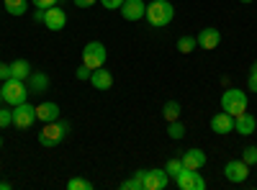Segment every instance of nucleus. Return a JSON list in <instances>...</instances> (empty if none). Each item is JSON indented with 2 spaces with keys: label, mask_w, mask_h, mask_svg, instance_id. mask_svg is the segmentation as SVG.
<instances>
[{
  "label": "nucleus",
  "mask_w": 257,
  "mask_h": 190,
  "mask_svg": "<svg viewBox=\"0 0 257 190\" xmlns=\"http://www.w3.org/2000/svg\"><path fill=\"white\" fill-rule=\"evenodd\" d=\"M196 47H198V39H196V36H190V34L180 36V39H178V44H175V49H178L180 54H190Z\"/></svg>",
  "instance_id": "obj_22"
},
{
  "label": "nucleus",
  "mask_w": 257,
  "mask_h": 190,
  "mask_svg": "<svg viewBox=\"0 0 257 190\" xmlns=\"http://www.w3.org/2000/svg\"><path fill=\"white\" fill-rule=\"evenodd\" d=\"M8 126H13V111L0 105V129H8Z\"/></svg>",
  "instance_id": "obj_27"
},
{
  "label": "nucleus",
  "mask_w": 257,
  "mask_h": 190,
  "mask_svg": "<svg viewBox=\"0 0 257 190\" xmlns=\"http://www.w3.org/2000/svg\"><path fill=\"white\" fill-rule=\"evenodd\" d=\"M183 170H185V167H183V159H180V157H170L167 164H165V172L170 175V180H175Z\"/></svg>",
  "instance_id": "obj_25"
},
{
  "label": "nucleus",
  "mask_w": 257,
  "mask_h": 190,
  "mask_svg": "<svg viewBox=\"0 0 257 190\" xmlns=\"http://www.w3.org/2000/svg\"><path fill=\"white\" fill-rule=\"evenodd\" d=\"M49 75L47 72H31L29 80H26V85H29V93H44L49 88Z\"/></svg>",
  "instance_id": "obj_18"
},
{
  "label": "nucleus",
  "mask_w": 257,
  "mask_h": 190,
  "mask_svg": "<svg viewBox=\"0 0 257 190\" xmlns=\"http://www.w3.org/2000/svg\"><path fill=\"white\" fill-rule=\"evenodd\" d=\"M90 72H93L90 67L80 65V67H77V72H75V77H77V80H90Z\"/></svg>",
  "instance_id": "obj_31"
},
{
  "label": "nucleus",
  "mask_w": 257,
  "mask_h": 190,
  "mask_svg": "<svg viewBox=\"0 0 257 190\" xmlns=\"http://www.w3.org/2000/svg\"><path fill=\"white\" fill-rule=\"evenodd\" d=\"M198 39V47L201 49H216L219 44H221V31L219 29H201V34L196 36Z\"/></svg>",
  "instance_id": "obj_15"
},
{
  "label": "nucleus",
  "mask_w": 257,
  "mask_h": 190,
  "mask_svg": "<svg viewBox=\"0 0 257 190\" xmlns=\"http://www.w3.org/2000/svg\"><path fill=\"white\" fill-rule=\"evenodd\" d=\"M180 113H183V105H180L178 100H167V103L162 105V116H165V121H178Z\"/></svg>",
  "instance_id": "obj_20"
},
{
  "label": "nucleus",
  "mask_w": 257,
  "mask_h": 190,
  "mask_svg": "<svg viewBox=\"0 0 257 190\" xmlns=\"http://www.w3.org/2000/svg\"><path fill=\"white\" fill-rule=\"evenodd\" d=\"M121 16H123V21H142L144 18V11H147V3L144 0H123L121 3Z\"/></svg>",
  "instance_id": "obj_10"
},
{
  "label": "nucleus",
  "mask_w": 257,
  "mask_h": 190,
  "mask_svg": "<svg viewBox=\"0 0 257 190\" xmlns=\"http://www.w3.org/2000/svg\"><path fill=\"white\" fill-rule=\"evenodd\" d=\"M90 85L95 90H111L113 88V75L105 70V67H98V70L90 72Z\"/></svg>",
  "instance_id": "obj_16"
},
{
  "label": "nucleus",
  "mask_w": 257,
  "mask_h": 190,
  "mask_svg": "<svg viewBox=\"0 0 257 190\" xmlns=\"http://www.w3.org/2000/svg\"><path fill=\"white\" fill-rule=\"evenodd\" d=\"M249 72H257V62H254V65H252V70Z\"/></svg>",
  "instance_id": "obj_38"
},
{
  "label": "nucleus",
  "mask_w": 257,
  "mask_h": 190,
  "mask_svg": "<svg viewBox=\"0 0 257 190\" xmlns=\"http://www.w3.org/2000/svg\"><path fill=\"white\" fill-rule=\"evenodd\" d=\"M57 3H59V0H31V6H34V8H44V11L52 8V6H57Z\"/></svg>",
  "instance_id": "obj_29"
},
{
  "label": "nucleus",
  "mask_w": 257,
  "mask_h": 190,
  "mask_svg": "<svg viewBox=\"0 0 257 190\" xmlns=\"http://www.w3.org/2000/svg\"><path fill=\"white\" fill-rule=\"evenodd\" d=\"M93 3H98V0H75V6H77V8H90Z\"/></svg>",
  "instance_id": "obj_35"
},
{
  "label": "nucleus",
  "mask_w": 257,
  "mask_h": 190,
  "mask_svg": "<svg viewBox=\"0 0 257 190\" xmlns=\"http://www.w3.org/2000/svg\"><path fill=\"white\" fill-rule=\"evenodd\" d=\"M247 93L244 90H239V88H229V90H224V95H221V111H226L229 116H234L237 118L239 113H244L247 111Z\"/></svg>",
  "instance_id": "obj_3"
},
{
  "label": "nucleus",
  "mask_w": 257,
  "mask_h": 190,
  "mask_svg": "<svg viewBox=\"0 0 257 190\" xmlns=\"http://www.w3.org/2000/svg\"><path fill=\"white\" fill-rule=\"evenodd\" d=\"M29 75H31L29 59H16V62H11V77H16V80H29Z\"/></svg>",
  "instance_id": "obj_19"
},
{
  "label": "nucleus",
  "mask_w": 257,
  "mask_h": 190,
  "mask_svg": "<svg viewBox=\"0 0 257 190\" xmlns=\"http://www.w3.org/2000/svg\"><path fill=\"white\" fill-rule=\"evenodd\" d=\"M44 13H47L44 8H36L34 11V21H36V24H44Z\"/></svg>",
  "instance_id": "obj_34"
},
{
  "label": "nucleus",
  "mask_w": 257,
  "mask_h": 190,
  "mask_svg": "<svg viewBox=\"0 0 257 190\" xmlns=\"http://www.w3.org/2000/svg\"><path fill=\"white\" fill-rule=\"evenodd\" d=\"M44 26H47L49 31H62L64 26H67V13H64L59 6L47 8V13H44Z\"/></svg>",
  "instance_id": "obj_11"
},
{
  "label": "nucleus",
  "mask_w": 257,
  "mask_h": 190,
  "mask_svg": "<svg viewBox=\"0 0 257 190\" xmlns=\"http://www.w3.org/2000/svg\"><path fill=\"white\" fill-rule=\"evenodd\" d=\"M183 167H188V170H201V167H206V152L203 149H185L183 152Z\"/></svg>",
  "instance_id": "obj_14"
},
{
  "label": "nucleus",
  "mask_w": 257,
  "mask_h": 190,
  "mask_svg": "<svg viewBox=\"0 0 257 190\" xmlns=\"http://www.w3.org/2000/svg\"><path fill=\"white\" fill-rule=\"evenodd\" d=\"M211 131L219 134V136L231 134L234 131V116H229L226 111H219L216 116H211Z\"/></svg>",
  "instance_id": "obj_12"
},
{
  "label": "nucleus",
  "mask_w": 257,
  "mask_h": 190,
  "mask_svg": "<svg viewBox=\"0 0 257 190\" xmlns=\"http://www.w3.org/2000/svg\"><path fill=\"white\" fill-rule=\"evenodd\" d=\"M239 3H247L249 6V3H254V0H239Z\"/></svg>",
  "instance_id": "obj_39"
},
{
  "label": "nucleus",
  "mask_w": 257,
  "mask_h": 190,
  "mask_svg": "<svg viewBox=\"0 0 257 190\" xmlns=\"http://www.w3.org/2000/svg\"><path fill=\"white\" fill-rule=\"evenodd\" d=\"M144 18H147V24L152 29H165V26L173 24L175 8H173L170 0H152V3L147 6V11H144Z\"/></svg>",
  "instance_id": "obj_1"
},
{
  "label": "nucleus",
  "mask_w": 257,
  "mask_h": 190,
  "mask_svg": "<svg viewBox=\"0 0 257 190\" xmlns=\"http://www.w3.org/2000/svg\"><path fill=\"white\" fill-rule=\"evenodd\" d=\"M3 100H6V105L26 103V100H29V85H26V80L8 77V80L3 82Z\"/></svg>",
  "instance_id": "obj_5"
},
{
  "label": "nucleus",
  "mask_w": 257,
  "mask_h": 190,
  "mask_svg": "<svg viewBox=\"0 0 257 190\" xmlns=\"http://www.w3.org/2000/svg\"><path fill=\"white\" fill-rule=\"evenodd\" d=\"M242 159L252 167V164H257V146H244L242 149Z\"/></svg>",
  "instance_id": "obj_28"
},
{
  "label": "nucleus",
  "mask_w": 257,
  "mask_h": 190,
  "mask_svg": "<svg viewBox=\"0 0 257 190\" xmlns=\"http://www.w3.org/2000/svg\"><path fill=\"white\" fill-rule=\"evenodd\" d=\"M105 62H108V49H105L103 41H88L82 49V65L98 70V67H105Z\"/></svg>",
  "instance_id": "obj_4"
},
{
  "label": "nucleus",
  "mask_w": 257,
  "mask_h": 190,
  "mask_svg": "<svg viewBox=\"0 0 257 190\" xmlns=\"http://www.w3.org/2000/svg\"><path fill=\"white\" fill-rule=\"evenodd\" d=\"M0 190H11V182L8 180H0Z\"/></svg>",
  "instance_id": "obj_36"
},
{
  "label": "nucleus",
  "mask_w": 257,
  "mask_h": 190,
  "mask_svg": "<svg viewBox=\"0 0 257 190\" xmlns=\"http://www.w3.org/2000/svg\"><path fill=\"white\" fill-rule=\"evenodd\" d=\"M175 185H178L180 190H206L203 175H201L198 170H188V167L175 177Z\"/></svg>",
  "instance_id": "obj_8"
},
{
  "label": "nucleus",
  "mask_w": 257,
  "mask_h": 190,
  "mask_svg": "<svg viewBox=\"0 0 257 190\" xmlns=\"http://www.w3.org/2000/svg\"><path fill=\"white\" fill-rule=\"evenodd\" d=\"M170 187V175L165 170H144V190H165Z\"/></svg>",
  "instance_id": "obj_9"
},
{
  "label": "nucleus",
  "mask_w": 257,
  "mask_h": 190,
  "mask_svg": "<svg viewBox=\"0 0 257 190\" xmlns=\"http://www.w3.org/2000/svg\"><path fill=\"white\" fill-rule=\"evenodd\" d=\"M167 136L170 139H175V141H180L183 136H185V123L178 118V121H167Z\"/></svg>",
  "instance_id": "obj_24"
},
{
  "label": "nucleus",
  "mask_w": 257,
  "mask_h": 190,
  "mask_svg": "<svg viewBox=\"0 0 257 190\" xmlns=\"http://www.w3.org/2000/svg\"><path fill=\"white\" fill-rule=\"evenodd\" d=\"M6 100H3V85H0V105H3Z\"/></svg>",
  "instance_id": "obj_37"
},
{
  "label": "nucleus",
  "mask_w": 257,
  "mask_h": 190,
  "mask_svg": "<svg viewBox=\"0 0 257 190\" xmlns=\"http://www.w3.org/2000/svg\"><path fill=\"white\" fill-rule=\"evenodd\" d=\"M0 149H3V139H0Z\"/></svg>",
  "instance_id": "obj_40"
},
{
  "label": "nucleus",
  "mask_w": 257,
  "mask_h": 190,
  "mask_svg": "<svg viewBox=\"0 0 257 190\" xmlns=\"http://www.w3.org/2000/svg\"><path fill=\"white\" fill-rule=\"evenodd\" d=\"M254 129H257V118L252 116V113H239L237 118H234V131L237 134H242V136H249V134H254Z\"/></svg>",
  "instance_id": "obj_17"
},
{
  "label": "nucleus",
  "mask_w": 257,
  "mask_h": 190,
  "mask_svg": "<svg viewBox=\"0 0 257 190\" xmlns=\"http://www.w3.org/2000/svg\"><path fill=\"white\" fill-rule=\"evenodd\" d=\"M247 90L257 93V72H249V77H247Z\"/></svg>",
  "instance_id": "obj_33"
},
{
  "label": "nucleus",
  "mask_w": 257,
  "mask_h": 190,
  "mask_svg": "<svg viewBox=\"0 0 257 190\" xmlns=\"http://www.w3.org/2000/svg\"><path fill=\"white\" fill-rule=\"evenodd\" d=\"M59 113H62V108H59V103H54V100H44L41 105H36V121H41V123L57 121Z\"/></svg>",
  "instance_id": "obj_13"
},
{
  "label": "nucleus",
  "mask_w": 257,
  "mask_h": 190,
  "mask_svg": "<svg viewBox=\"0 0 257 190\" xmlns=\"http://www.w3.org/2000/svg\"><path fill=\"white\" fill-rule=\"evenodd\" d=\"M11 77V65H6V62H0V82H6Z\"/></svg>",
  "instance_id": "obj_32"
},
{
  "label": "nucleus",
  "mask_w": 257,
  "mask_h": 190,
  "mask_svg": "<svg viewBox=\"0 0 257 190\" xmlns=\"http://www.w3.org/2000/svg\"><path fill=\"white\" fill-rule=\"evenodd\" d=\"M67 190H93V182L82 180V177H70L67 180Z\"/></svg>",
  "instance_id": "obj_26"
},
{
  "label": "nucleus",
  "mask_w": 257,
  "mask_h": 190,
  "mask_svg": "<svg viewBox=\"0 0 257 190\" xmlns=\"http://www.w3.org/2000/svg\"><path fill=\"white\" fill-rule=\"evenodd\" d=\"M34 121H36V105H31L29 100L13 105V126L16 129H31Z\"/></svg>",
  "instance_id": "obj_6"
},
{
  "label": "nucleus",
  "mask_w": 257,
  "mask_h": 190,
  "mask_svg": "<svg viewBox=\"0 0 257 190\" xmlns=\"http://www.w3.org/2000/svg\"><path fill=\"white\" fill-rule=\"evenodd\" d=\"M3 3H6V11L11 16H26L31 0H3Z\"/></svg>",
  "instance_id": "obj_21"
},
{
  "label": "nucleus",
  "mask_w": 257,
  "mask_h": 190,
  "mask_svg": "<svg viewBox=\"0 0 257 190\" xmlns=\"http://www.w3.org/2000/svg\"><path fill=\"white\" fill-rule=\"evenodd\" d=\"M70 134V123L67 121H49L44 123V129L39 131V144L41 146H47V149H54V146L62 144V139Z\"/></svg>",
  "instance_id": "obj_2"
},
{
  "label": "nucleus",
  "mask_w": 257,
  "mask_h": 190,
  "mask_svg": "<svg viewBox=\"0 0 257 190\" xmlns=\"http://www.w3.org/2000/svg\"><path fill=\"white\" fill-rule=\"evenodd\" d=\"M121 190H144V170H137L134 177L121 182Z\"/></svg>",
  "instance_id": "obj_23"
},
{
  "label": "nucleus",
  "mask_w": 257,
  "mask_h": 190,
  "mask_svg": "<svg viewBox=\"0 0 257 190\" xmlns=\"http://www.w3.org/2000/svg\"><path fill=\"white\" fill-rule=\"evenodd\" d=\"M224 177H226L229 182H234V185L244 182V180L249 177V164H247L244 159H229V162L224 164Z\"/></svg>",
  "instance_id": "obj_7"
},
{
  "label": "nucleus",
  "mask_w": 257,
  "mask_h": 190,
  "mask_svg": "<svg viewBox=\"0 0 257 190\" xmlns=\"http://www.w3.org/2000/svg\"><path fill=\"white\" fill-rule=\"evenodd\" d=\"M98 3H100L103 8H108V11H118L123 0H98Z\"/></svg>",
  "instance_id": "obj_30"
}]
</instances>
